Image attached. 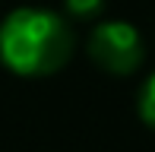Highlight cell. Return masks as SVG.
Wrapping results in <instances>:
<instances>
[{"label":"cell","mask_w":155,"mask_h":152,"mask_svg":"<svg viewBox=\"0 0 155 152\" xmlns=\"http://www.w3.org/2000/svg\"><path fill=\"white\" fill-rule=\"evenodd\" d=\"M73 29L54 10L16 6L0 19V64L25 79L54 76L73 57Z\"/></svg>","instance_id":"1"},{"label":"cell","mask_w":155,"mask_h":152,"mask_svg":"<svg viewBox=\"0 0 155 152\" xmlns=\"http://www.w3.org/2000/svg\"><path fill=\"white\" fill-rule=\"evenodd\" d=\"M89 57L111 76H130L143 64V38L124 19H104L89 32Z\"/></svg>","instance_id":"2"},{"label":"cell","mask_w":155,"mask_h":152,"mask_svg":"<svg viewBox=\"0 0 155 152\" xmlns=\"http://www.w3.org/2000/svg\"><path fill=\"white\" fill-rule=\"evenodd\" d=\"M139 114H143V121L155 130V73L146 79L143 92H139Z\"/></svg>","instance_id":"3"},{"label":"cell","mask_w":155,"mask_h":152,"mask_svg":"<svg viewBox=\"0 0 155 152\" xmlns=\"http://www.w3.org/2000/svg\"><path fill=\"white\" fill-rule=\"evenodd\" d=\"M67 3V13L76 19H92L104 10V0H63Z\"/></svg>","instance_id":"4"}]
</instances>
